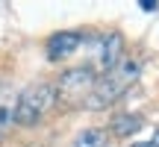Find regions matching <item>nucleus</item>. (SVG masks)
Segmentation results:
<instances>
[{
    "label": "nucleus",
    "instance_id": "10",
    "mask_svg": "<svg viewBox=\"0 0 159 147\" xmlns=\"http://www.w3.org/2000/svg\"><path fill=\"white\" fill-rule=\"evenodd\" d=\"M142 9H148V12H153V9H156V3H153V0H142Z\"/></svg>",
    "mask_w": 159,
    "mask_h": 147
},
{
    "label": "nucleus",
    "instance_id": "6",
    "mask_svg": "<svg viewBox=\"0 0 159 147\" xmlns=\"http://www.w3.org/2000/svg\"><path fill=\"white\" fill-rule=\"evenodd\" d=\"M139 130H142V115H118L112 121V127H109V132L115 138H130Z\"/></svg>",
    "mask_w": 159,
    "mask_h": 147
},
{
    "label": "nucleus",
    "instance_id": "4",
    "mask_svg": "<svg viewBox=\"0 0 159 147\" xmlns=\"http://www.w3.org/2000/svg\"><path fill=\"white\" fill-rule=\"evenodd\" d=\"M121 50H124V35L121 33H103L94 38V53H97V68L103 74L121 65Z\"/></svg>",
    "mask_w": 159,
    "mask_h": 147
},
{
    "label": "nucleus",
    "instance_id": "3",
    "mask_svg": "<svg viewBox=\"0 0 159 147\" xmlns=\"http://www.w3.org/2000/svg\"><path fill=\"white\" fill-rule=\"evenodd\" d=\"M94 82H97V77H94V71L91 68H71V71H65L62 77L56 79V100L62 103V106H83L85 100H89V94H91V88H94Z\"/></svg>",
    "mask_w": 159,
    "mask_h": 147
},
{
    "label": "nucleus",
    "instance_id": "2",
    "mask_svg": "<svg viewBox=\"0 0 159 147\" xmlns=\"http://www.w3.org/2000/svg\"><path fill=\"white\" fill-rule=\"evenodd\" d=\"M56 103V88L50 82H33L15 97V127H35Z\"/></svg>",
    "mask_w": 159,
    "mask_h": 147
},
{
    "label": "nucleus",
    "instance_id": "1",
    "mask_svg": "<svg viewBox=\"0 0 159 147\" xmlns=\"http://www.w3.org/2000/svg\"><path fill=\"white\" fill-rule=\"evenodd\" d=\"M139 71H142V65H139L136 59H121L118 68H112V71H106V74L97 77V82H94V88H91L89 100L83 103V109H91V112L109 109L139 79Z\"/></svg>",
    "mask_w": 159,
    "mask_h": 147
},
{
    "label": "nucleus",
    "instance_id": "9",
    "mask_svg": "<svg viewBox=\"0 0 159 147\" xmlns=\"http://www.w3.org/2000/svg\"><path fill=\"white\" fill-rule=\"evenodd\" d=\"M133 147H159V132H153V136H150L148 141H142V144H133Z\"/></svg>",
    "mask_w": 159,
    "mask_h": 147
},
{
    "label": "nucleus",
    "instance_id": "7",
    "mask_svg": "<svg viewBox=\"0 0 159 147\" xmlns=\"http://www.w3.org/2000/svg\"><path fill=\"white\" fill-rule=\"evenodd\" d=\"M106 141H109L106 130H100V127H89V130H83L74 138L71 147H106Z\"/></svg>",
    "mask_w": 159,
    "mask_h": 147
},
{
    "label": "nucleus",
    "instance_id": "5",
    "mask_svg": "<svg viewBox=\"0 0 159 147\" xmlns=\"http://www.w3.org/2000/svg\"><path fill=\"white\" fill-rule=\"evenodd\" d=\"M80 44H83V33L80 29H62V33H53L44 41V50H47V59L50 62H59V59L71 56Z\"/></svg>",
    "mask_w": 159,
    "mask_h": 147
},
{
    "label": "nucleus",
    "instance_id": "8",
    "mask_svg": "<svg viewBox=\"0 0 159 147\" xmlns=\"http://www.w3.org/2000/svg\"><path fill=\"white\" fill-rule=\"evenodd\" d=\"M15 127V100H0V136Z\"/></svg>",
    "mask_w": 159,
    "mask_h": 147
}]
</instances>
